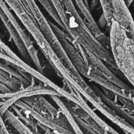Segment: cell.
Segmentation results:
<instances>
[{"label":"cell","instance_id":"5b68a950","mask_svg":"<svg viewBox=\"0 0 134 134\" xmlns=\"http://www.w3.org/2000/svg\"><path fill=\"white\" fill-rule=\"evenodd\" d=\"M0 82L4 84H6L9 87L11 86V79L9 80L6 79L0 73Z\"/></svg>","mask_w":134,"mask_h":134},{"label":"cell","instance_id":"277c9868","mask_svg":"<svg viewBox=\"0 0 134 134\" xmlns=\"http://www.w3.org/2000/svg\"><path fill=\"white\" fill-rule=\"evenodd\" d=\"M0 91L2 92V94L9 93L12 92L11 91L2 83H0Z\"/></svg>","mask_w":134,"mask_h":134},{"label":"cell","instance_id":"6da1fadb","mask_svg":"<svg viewBox=\"0 0 134 134\" xmlns=\"http://www.w3.org/2000/svg\"><path fill=\"white\" fill-rule=\"evenodd\" d=\"M5 125L9 133L13 134H34L33 132L12 112L7 109L2 116Z\"/></svg>","mask_w":134,"mask_h":134},{"label":"cell","instance_id":"3957f363","mask_svg":"<svg viewBox=\"0 0 134 134\" xmlns=\"http://www.w3.org/2000/svg\"><path fill=\"white\" fill-rule=\"evenodd\" d=\"M0 134H11L7 130L3 119L0 116Z\"/></svg>","mask_w":134,"mask_h":134},{"label":"cell","instance_id":"7a4b0ae2","mask_svg":"<svg viewBox=\"0 0 134 134\" xmlns=\"http://www.w3.org/2000/svg\"><path fill=\"white\" fill-rule=\"evenodd\" d=\"M9 65L8 63L4 60L0 58V69L2 71H4L10 75L14 76L16 78L19 79L22 83L26 84H29V82L26 80L20 74H19V72L17 71H14L13 69L9 68L8 66Z\"/></svg>","mask_w":134,"mask_h":134}]
</instances>
